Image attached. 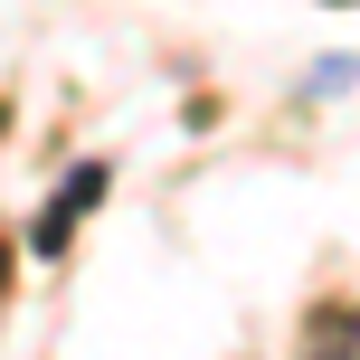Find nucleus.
<instances>
[{
  "instance_id": "f257e3e1",
  "label": "nucleus",
  "mask_w": 360,
  "mask_h": 360,
  "mask_svg": "<svg viewBox=\"0 0 360 360\" xmlns=\"http://www.w3.org/2000/svg\"><path fill=\"white\" fill-rule=\"evenodd\" d=\"M95 190H105V162H86V171L67 180V190L48 199V218H38V228H29V247H38V256H57V247H67V228H76V218H86V199H95Z\"/></svg>"
}]
</instances>
